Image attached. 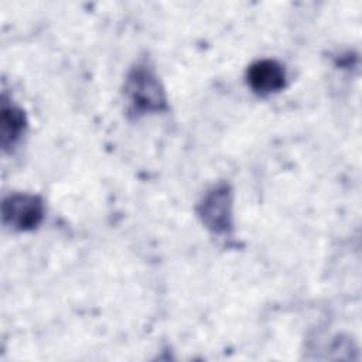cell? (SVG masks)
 Returning a JSON list of instances; mask_svg holds the SVG:
<instances>
[{
	"label": "cell",
	"instance_id": "cell-1",
	"mask_svg": "<svg viewBox=\"0 0 362 362\" xmlns=\"http://www.w3.org/2000/svg\"><path fill=\"white\" fill-rule=\"evenodd\" d=\"M127 93L132 103L140 110H160L165 103L157 78L144 66H139L130 75Z\"/></svg>",
	"mask_w": 362,
	"mask_h": 362
},
{
	"label": "cell",
	"instance_id": "cell-2",
	"mask_svg": "<svg viewBox=\"0 0 362 362\" xmlns=\"http://www.w3.org/2000/svg\"><path fill=\"white\" fill-rule=\"evenodd\" d=\"M3 219L18 230L33 229L42 219V202L34 195H10L3 202Z\"/></svg>",
	"mask_w": 362,
	"mask_h": 362
},
{
	"label": "cell",
	"instance_id": "cell-3",
	"mask_svg": "<svg viewBox=\"0 0 362 362\" xmlns=\"http://www.w3.org/2000/svg\"><path fill=\"white\" fill-rule=\"evenodd\" d=\"M247 82L255 92L269 95L284 88L286 74L277 61L260 59L249 66Z\"/></svg>",
	"mask_w": 362,
	"mask_h": 362
},
{
	"label": "cell",
	"instance_id": "cell-4",
	"mask_svg": "<svg viewBox=\"0 0 362 362\" xmlns=\"http://www.w3.org/2000/svg\"><path fill=\"white\" fill-rule=\"evenodd\" d=\"M202 221L215 232H225L229 226L230 201L226 188L214 189L201 204Z\"/></svg>",
	"mask_w": 362,
	"mask_h": 362
},
{
	"label": "cell",
	"instance_id": "cell-5",
	"mask_svg": "<svg viewBox=\"0 0 362 362\" xmlns=\"http://www.w3.org/2000/svg\"><path fill=\"white\" fill-rule=\"evenodd\" d=\"M0 127H1V144L3 147H7L13 144L21 134L24 127V116L23 112L13 106L3 103L1 106V119H0Z\"/></svg>",
	"mask_w": 362,
	"mask_h": 362
}]
</instances>
